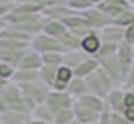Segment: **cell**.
<instances>
[{
	"mask_svg": "<svg viewBox=\"0 0 134 124\" xmlns=\"http://www.w3.org/2000/svg\"><path fill=\"white\" fill-rule=\"evenodd\" d=\"M6 111H24L30 113L26 100L13 82H9L4 89H0V115Z\"/></svg>",
	"mask_w": 134,
	"mask_h": 124,
	"instance_id": "cell-1",
	"label": "cell"
},
{
	"mask_svg": "<svg viewBox=\"0 0 134 124\" xmlns=\"http://www.w3.org/2000/svg\"><path fill=\"white\" fill-rule=\"evenodd\" d=\"M15 85L19 87V91L23 93L30 113H32V109L36 108V106H39V104L45 102V98H47V95H48V91H50L41 80L28 82V83H15Z\"/></svg>",
	"mask_w": 134,
	"mask_h": 124,
	"instance_id": "cell-2",
	"label": "cell"
},
{
	"mask_svg": "<svg viewBox=\"0 0 134 124\" xmlns=\"http://www.w3.org/2000/svg\"><path fill=\"white\" fill-rule=\"evenodd\" d=\"M84 82H86V91H88L90 95L99 96V98H103V100H104V96L108 95V91L114 89L112 82L108 80V76H106L99 67H97L95 72H91L90 76L84 78Z\"/></svg>",
	"mask_w": 134,
	"mask_h": 124,
	"instance_id": "cell-3",
	"label": "cell"
},
{
	"mask_svg": "<svg viewBox=\"0 0 134 124\" xmlns=\"http://www.w3.org/2000/svg\"><path fill=\"white\" fill-rule=\"evenodd\" d=\"M97 63H99V69L108 76V80L112 82L114 87H121V85H123V78H125L127 69H125L119 61H117L115 56L106 58V59H100V61H97Z\"/></svg>",
	"mask_w": 134,
	"mask_h": 124,
	"instance_id": "cell-4",
	"label": "cell"
},
{
	"mask_svg": "<svg viewBox=\"0 0 134 124\" xmlns=\"http://www.w3.org/2000/svg\"><path fill=\"white\" fill-rule=\"evenodd\" d=\"M30 48H32L34 52H37L39 56H43V54H52V52H58V54H63V52H65L58 39L48 37V35H45V33L34 35L32 41H30Z\"/></svg>",
	"mask_w": 134,
	"mask_h": 124,
	"instance_id": "cell-5",
	"label": "cell"
},
{
	"mask_svg": "<svg viewBox=\"0 0 134 124\" xmlns=\"http://www.w3.org/2000/svg\"><path fill=\"white\" fill-rule=\"evenodd\" d=\"M43 104L47 106V109L54 115L60 109H69L73 106V98L67 95L65 91H52V89H50Z\"/></svg>",
	"mask_w": 134,
	"mask_h": 124,
	"instance_id": "cell-6",
	"label": "cell"
},
{
	"mask_svg": "<svg viewBox=\"0 0 134 124\" xmlns=\"http://www.w3.org/2000/svg\"><path fill=\"white\" fill-rule=\"evenodd\" d=\"M80 15L84 17V21L88 22V26H90L91 30H95V32H99V30H103L104 26L112 24V19H108V17L100 11V9H97V8L86 9V11H82Z\"/></svg>",
	"mask_w": 134,
	"mask_h": 124,
	"instance_id": "cell-7",
	"label": "cell"
},
{
	"mask_svg": "<svg viewBox=\"0 0 134 124\" xmlns=\"http://www.w3.org/2000/svg\"><path fill=\"white\" fill-rule=\"evenodd\" d=\"M97 9H100L108 19H115L119 13H123L125 9H129L130 8V4L127 2V0H100V2L95 6Z\"/></svg>",
	"mask_w": 134,
	"mask_h": 124,
	"instance_id": "cell-8",
	"label": "cell"
},
{
	"mask_svg": "<svg viewBox=\"0 0 134 124\" xmlns=\"http://www.w3.org/2000/svg\"><path fill=\"white\" fill-rule=\"evenodd\" d=\"M71 109H73V117H75V120L78 124H91V122H97L99 117H100V113H97V111H93L90 108H84L82 104H78L75 100H73Z\"/></svg>",
	"mask_w": 134,
	"mask_h": 124,
	"instance_id": "cell-9",
	"label": "cell"
},
{
	"mask_svg": "<svg viewBox=\"0 0 134 124\" xmlns=\"http://www.w3.org/2000/svg\"><path fill=\"white\" fill-rule=\"evenodd\" d=\"M123 30L125 28H119L115 24H108L104 26L103 30H99V39L100 43H112V45H119L123 41Z\"/></svg>",
	"mask_w": 134,
	"mask_h": 124,
	"instance_id": "cell-10",
	"label": "cell"
},
{
	"mask_svg": "<svg viewBox=\"0 0 134 124\" xmlns=\"http://www.w3.org/2000/svg\"><path fill=\"white\" fill-rule=\"evenodd\" d=\"M104 104L110 113H121L123 111V89L121 87L110 89L108 95L104 96Z\"/></svg>",
	"mask_w": 134,
	"mask_h": 124,
	"instance_id": "cell-11",
	"label": "cell"
},
{
	"mask_svg": "<svg viewBox=\"0 0 134 124\" xmlns=\"http://www.w3.org/2000/svg\"><path fill=\"white\" fill-rule=\"evenodd\" d=\"M41 56L37 54V52H34L32 48L24 50V54L19 61V65H17V69H26V70H39L41 69Z\"/></svg>",
	"mask_w": 134,
	"mask_h": 124,
	"instance_id": "cell-12",
	"label": "cell"
},
{
	"mask_svg": "<svg viewBox=\"0 0 134 124\" xmlns=\"http://www.w3.org/2000/svg\"><path fill=\"white\" fill-rule=\"evenodd\" d=\"M71 80H73V70L69 67H65V65H60L56 69V78H54V83H52L50 89L52 91H65L67 83Z\"/></svg>",
	"mask_w": 134,
	"mask_h": 124,
	"instance_id": "cell-13",
	"label": "cell"
},
{
	"mask_svg": "<svg viewBox=\"0 0 134 124\" xmlns=\"http://www.w3.org/2000/svg\"><path fill=\"white\" fill-rule=\"evenodd\" d=\"M73 100H75V102H78V104H82L84 108H90V109L97 111V113L108 111V109H106L104 100H103V98H99V96H93V95H90V93L82 95V96H78V98H73Z\"/></svg>",
	"mask_w": 134,
	"mask_h": 124,
	"instance_id": "cell-14",
	"label": "cell"
},
{
	"mask_svg": "<svg viewBox=\"0 0 134 124\" xmlns=\"http://www.w3.org/2000/svg\"><path fill=\"white\" fill-rule=\"evenodd\" d=\"M41 15L45 17V19H54V21H62L65 19V17L69 15H75L73 9H69L65 4H54V6H48L41 11Z\"/></svg>",
	"mask_w": 134,
	"mask_h": 124,
	"instance_id": "cell-15",
	"label": "cell"
},
{
	"mask_svg": "<svg viewBox=\"0 0 134 124\" xmlns=\"http://www.w3.org/2000/svg\"><path fill=\"white\" fill-rule=\"evenodd\" d=\"M99 46H100V39H99V33L97 32H91L84 39H80V50L86 56H90V58L95 56V52L99 50Z\"/></svg>",
	"mask_w": 134,
	"mask_h": 124,
	"instance_id": "cell-16",
	"label": "cell"
},
{
	"mask_svg": "<svg viewBox=\"0 0 134 124\" xmlns=\"http://www.w3.org/2000/svg\"><path fill=\"white\" fill-rule=\"evenodd\" d=\"M115 58L125 69H129V65L134 61V50H132V45L130 43H125L121 41L117 45V50H115Z\"/></svg>",
	"mask_w": 134,
	"mask_h": 124,
	"instance_id": "cell-17",
	"label": "cell"
},
{
	"mask_svg": "<svg viewBox=\"0 0 134 124\" xmlns=\"http://www.w3.org/2000/svg\"><path fill=\"white\" fill-rule=\"evenodd\" d=\"M67 32V28L60 22V21H54V19H45L43 21V28H41V33L48 35V37H62V35Z\"/></svg>",
	"mask_w": 134,
	"mask_h": 124,
	"instance_id": "cell-18",
	"label": "cell"
},
{
	"mask_svg": "<svg viewBox=\"0 0 134 124\" xmlns=\"http://www.w3.org/2000/svg\"><path fill=\"white\" fill-rule=\"evenodd\" d=\"M30 119L32 115L24 111H6L0 115V124H26Z\"/></svg>",
	"mask_w": 134,
	"mask_h": 124,
	"instance_id": "cell-19",
	"label": "cell"
},
{
	"mask_svg": "<svg viewBox=\"0 0 134 124\" xmlns=\"http://www.w3.org/2000/svg\"><path fill=\"white\" fill-rule=\"evenodd\" d=\"M86 58H90V56H86L82 50H69V52H63V54H62V65L69 67L73 70L76 65H80Z\"/></svg>",
	"mask_w": 134,
	"mask_h": 124,
	"instance_id": "cell-20",
	"label": "cell"
},
{
	"mask_svg": "<svg viewBox=\"0 0 134 124\" xmlns=\"http://www.w3.org/2000/svg\"><path fill=\"white\" fill-rule=\"evenodd\" d=\"M97 67H99V63H97L93 58H86L80 65H76V67L73 69V76H76V78H86V76H90L91 72H95Z\"/></svg>",
	"mask_w": 134,
	"mask_h": 124,
	"instance_id": "cell-21",
	"label": "cell"
},
{
	"mask_svg": "<svg viewBox=\"0 0 134 124\" xmlns=\"http://www.w3.org/2000/svg\"><path fill=\"white\" fill-rule=\"evenodd\" d=\"M65 93L69 95L71 98H78L82 95H86L88 91H86V82H84V78L73 76V80L67 83V87H65Z\"/></svg>",
	"mask_w": 134,
	"mask_h": 124,
	"instance_id": "cell-22",
	"label": "cell"
},
{
	"mask_svg": "<svg viewBox=\"0 0 134 124\" xmlns=\"http://www.w3.org/2000/svg\"><path fill=\"white\" fill-rule=\"evenodd\" d=\"M36 80H39L37 70H26V69H15L13 78H11L13 83H28V82H36Z\"/></svg>",
	"mask_w": 134,
	"mask_h": 124,
	"instance_id": "cell-23",
	"label": "cell"
},
{
	"mask_svg": "<svg viewBox=\"0 0 134 124\" xmlns=\"http://www.w3.org/2000/svg\"><path fill=\"white\" fill-rule=\"evenodd\" d=\"M23 54H24V50H0V61L8 63V65H11V67L17 69V65H19Z\"/></svg>",
	"mask_w": 134,
	"mask_h": 124,
	"instance_id": "cell-24",
	"label": "cell"
},
{
	"mask_svg": "<svg viewBox=\"0 0 134 124\" xmlns=\"http://www.w3.org/2000/svg\"><path fill=\"white\" fill-rule=\"evenodd\" d=\"M58 41H60V45L63 46L65 52H69V50H80V39L76 37L75 33H71L69 30H67L62 37H58Z\"/></svg>",
	"mask_w": 134,
	"mask_h": 124,
	"instance_id": "cell-25",
	"label": "cell"
},
{
	"mask_svg": "<svg viewBox=\"0 0 134 124\" xmlns=\"http://www.w3.org/2000/svg\"><path fill=\"white\" fill-rule=\"evenodd\" d=\"M67 30H76V28H90L88 22L84 21V17L80 13H75V15H69V17H65V19L60 21Z\"/></svg>",
	"mask_w": 134,
	"mask_h": 124,
	"instance_id": "cell-26",
	"label": "cell"
},
{
	"mask_svg": "<svg viewBox=\"0 0 134 124\" xmlns=\"http://www.w3.org/2000/svg\"><path fill=\"white\" fill-rule=\"evenodd\" d=\"M56 69L58 67H48V65H41V69L37 70V74H39V80L48 87H52L54 83V78H56Z\"/></svg>",
	"mask_w": 134,
	"mask_h": 124,
	"instance_id": "cell-27",
	"label": "cell"
},
{
	"mask_svg": "<svg viewBox=\"0 0 134 124\" xmlns=\"http://www.w3.org/2000/svg\"><path fill=\"white\" fill-rule=\"evenodd\" d=\"M115 50H117V45H112V43H100V46H99V50L95 52L93 59H95V61H100V59L112 58V56H115Z\"/></svg>",
	"mask_w": 134,
	"mask_h": 124,
	"instance_id": "cell-28",
	"label": "cell"
},
{
	"mask_svg": "<svg viewBox=\"0 0 134 124\" xmlns=\"http://www.w3.org/2000/svg\"><path fill=\"white\" fill-rule=\"evenodd\" d=\"M30 115H32V119H36V120H41V122H47V124H52V113L47 109L45 104L36 106V108L32 109Z\"/></svg>",
	"mask_w": 134,
	"mask_h": 124,
	"instance_id": "cell-29",
	"label": "cell"
},
{
	"mask_svg": "<svg viewBox=\"0 0 134 124\" xmlns=\"http://www.w3.org/2000/svg\"><path fill=\"white\" fill-rule=\"evenodd\" d=\"M112 24L119 26V28H127V26H132V24H134V13H132V9L129 8V9H125L123 13H119V15H117L115 19L112 21Z\"/></svg>",
	"mask_w": 134,
	"mask_h": 124,
	"instance_id": "cell-30",
	"label": "cell"
},
{
	"mask_svg": "<svg viewBox=\"0 0 134 124\" xmlns=\"http://www.w3.org/2000/svg\"><path fill=\"white\" fill-rule=\"evenodd\" d=\"M71 120H75L73 117V109H60L52 115V124H69Z\"/></svg>",
	"mask_w": 134,
	"mask_h": 124,
	"instance_id": "cell-31",
	"label": "cell"
},
{
	"mask_svg": "<svg viewBox=\"0 0 134 124\" xmlns=\"http://www.w3.org/2000/svg\"><path fill=\"white\" fill-rule=\"evenodd\" d=\"M67 8L73 9L75 13H82L86 9H91L93 4L90 2V0H69V2H67Z\"/></svg>",
	"mask_w": 134,
	"mask_h": 124,
	"instance_id": "cell-32",
	"label": "cell"
},
{
	"mask_svg": "<svg viewBox=\"0 0 134 124\" xmlns=\"http://www.w3.org/2000/svg\"><path fill=\"white\" fill-rule=\"evenodd\" d=\"M26 48H30V45L17 43V41H11V39H2V37H0V50H26Z\"/></svg>",
	"mask_w": 134,
	"mask_h": 124,
	"instance_id": "cell-33",
	"label": "cell"
},
{
	"mask_svg": "<svg viewBox=\"0 0 134 124\" xmlns=\"http://www.w3.org/2000/svg\"><path fill=\"white\" fill-rule=\"evenodd\" d=\"M41 63L48 65V67H60L62 65V54L52 52V54H43L41 56Z\"/></svg>",
	"mask_w": 134,
	"mask_h": 124,
	"instance_id": "cell-34",
	"label": "cell"
},
{
	"mask_svg": "<svg viewBox=\"0 0 134 124\" xmlns=\"http://www.w3.org/2000/svg\"><path fill=\"white\" fill-rule=\"evenodd\" d=\"M134 87V61L129 65L127 69V72H125V78H123V85H121V89L127 91V89H132Z\"/></svg>",
	"mask_w": 134,
	"mask_h": 124,
	"instance_id": "cell-35",
	"label": "cell"
},
{
	"mask_svg": "<svg viewBox=\"0 0 134 124\" xmlns=\"http://www.w3.org/2000/svg\"><path fill=\"white\" fill-rule=\"evenodd\" d=\"M13 72H15V67H11V65H8V63H2V61H0V78H2V80L11 82Z\"/></svg>",
	"mask_w": 134,
	"mask_h": 124,
	"instance_id": "cell-36",
	"label": "cell"
},
{
	"mask_svg": "<svg viewBox=\"0 0 134 124\" xmlns=\"http://www.w3.org/2000/svg\"><path fill=\"white\" fill-rule=\"evenodd\" d=\"M19 2L32 4V6H36V8H39V9L43 11V9L48 8V6H54V4H56V0H19Z\"/></svg>",
	"mask_w": 134,
	"mask_h": 124,
	"instance_id": "cell-37",
	"label": "cell"
},
{
	"mask_svg": "<svg viewBox=\"0 0 134 124\" xmlns=\"http://www.w3.org/2000/svg\"><path fill=\"white\" fill-rule=\"evenodd\" d=\"M110 122H112V124H132V122H129L127 119H123L119 113H110Z\"/></svg>",
	"mask_w": 134,
	"mask_h": 124,
	"instance_id": "cell-38",
	"label": "cell"
},
{
	"mask_svg": "<svg viewBox=\"0 0 134 124\" xmlns=\"http://www.w3.org/2000/svg\"><path fill=\"white\" fill-rule=\"evenodd\" d=\"M15 4H4V2H0V17L6 21V15L11 11V8H13Z\"/></svg>",
	"mask_w": 134,
	"mask_h": 124,
	"instance_id": "cell-39",
	"label": "cell"
},
{
	"mask_svg": "<svg viewBox=\"0 0 134 124\" xmlns=\"http://www.w3.org/2000/svg\"><path fill=\"white\" fill-rule=\"evenodd\" d=\"M119 115H121L123 119H127L129 122H132V124H134V109H132V108H127V109H123Z\"/></svg>",
	"mask_w": 134,
	"mask_h": 124,
	"instance_id": "cell-40",
	"label": "cell"
},
{
	"mask_svg": "<svg viewBox=\"0 0 134 124\" xmlns=\"http://www.w3.org/2000/svg\"><path fill=\"white\" fill-rule=\"evenodd\" d=\"M26 124H47V122H41V120H36V119H30Z\"/></svg>",
	"mask_w": 134,
	"mask_h": 124,
	"instance_id": "cell-41",
	"label": "cell"
},
{
	"mask_svg": "<svg viewBox=\"0 0 134 124\" xmlns=\"http://www.w3.org/2000/svg\"><path fill=\"white\" fill-rule=\"evenodd\" d=\"M8 83H9L8 80H2V78H0V89H4V87H6Z\"/></svg>",
	"mask_w": 134,
	"mask_h": 124,
	"instance_id": "cell-42",
	"label": "cell"
},
{
	"mask_svg": "<svg viewBox=\"0 0 134 124\" xmlns=\"http://www.w3.org/2000/svg\"><path fill=\"white\" fill-rule=\"evenodd\" d=\"M0 2H4V4H17L19 0H0Z\"/></svg>",
	"mask_w": 134,
	"mask_h": 124,
	"instance_id": "cell-43",
	"label": "cell"
},
{
	"mask_svg": "<svg viewBox=\"0 0 134 124\" xmlns=\"http://www.w3.org/2000/svg\"><path fill=\"white\" fill-rule=\"evenodd\" d=\"M4 26H6V21H4V19H2V17H0V30H2V28H4Z\"/></svg>",
	"mask_w": 134,
	"mask_h": 124,
	"instance_id": "cell-44",
	"label": "cell"
},
{
	"mask_svg": "<svg viewBox=\"0 0 134 124\" xmlns=\"http://www.w3.org/2000/svg\"><path fill=\"white\" fill-rule=\"evenodd\" d=\"M90 2H91V4H93V8H95V6H97V4L100 2V0H90Z\"/></svg>",
	"mask_w": 134,
	"mask_h": 124,
	"instance_id": "cell-45",
	"label": "cell"
},
{
	"mask_svg": "<svg viewBox=\"0 0 134 124\" xmlns=\"http://www.w3.org/2000/svg\"><path fill=\"white\" fill-rule=\"evenodd\" d=\"M69 124H78V122H76V120H71V122H69Z\"/></svg>",
	"mask_w": 134,
	"mask_h": 124,
	"instance_id": "cell-46",
	"label": "cell"
},
{
	"mask_svg": "<svg viewBox=\"0 0 134 124\" xmlns=\"http://www.w3.org/2000/svg\"><path fill=\"white\" fill-rule=\"evenodd\" d=\"M130 9H132V13H134V4H132V6H130Z\"/></svg>",
	"mask_w": 134,
	"mask_h": 124,
	"instance_id": "cell-47",
	"label": "cell"
},
{
	"mask_svg": "<svg viewBox=\"0 0 134 124\" xmlns=\"http://www.w3.org/2000/svg\"><path fill=\"white\" fill-rule=\"evenodd\" d=\"M132 4H134V0H130V6H132Z\"/></svg>",
	"mask_w": 134,
	"mask_h": 124,
	"instance_id": "cell-48",
	"label": "cell"
},
{
	"mask_svg": "<svg viewBox=\"0 0 134 124\" xmlns=\"http://www.w3.org/2000/svg\"><path fill=\"white\" fill-rule=\"evenodd\" d=\"M91 124H99V120H97V122H91Z\"/></svg>",
	"mask_w": 134,
	"mask_h": 124,
	"instance_id": "cell-49",
	"label": "cell"
},
{
	"mask_svg": "<svg viewBox=\"0 0 134 124\" xmlns=\"http://www.w3.org/2000/svg\"><path fill=\"white\" fill-rule=\"evenodd\" d=\"M132 95H134V87H132Z\"/></svg>",
	"mask_w": 134,
	"mask_h": 124,
	"instance_id": "cell-50",
	"label": "cell"
},
{
	"mask_svg": "<svg viewBox=\"0 0 134 124\" xmlns=\"http://www.w3.org/2000/svg\"><path fill=\"white\" fill-rule=\"evenodd\" d=\"M132 50H134V43H132Z\"/></svg>",
	"mask_w": 134,
	"mask_h": 124,
	"instance_id": "cell-51",
	"label": "cell"
}]
</instances>
